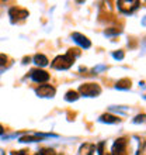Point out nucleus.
<instances>
[{"instance_id": "obj_7", "label": "nucleus", "mask_w": 146, "mask_h": 155, "mask_svg": "<svg viewBox=\"0 0 146 155\" xmlns=\"http://www.w3.org/2000/svg\"><path fill=\"white\" fill-rule=\"evenodd\" d=\"M30 76L34 82H38V83H42V82H46L49 79V74L46 71L42 69H33L30 72Z\"/></svg>"}, {"instance_id": "obj_2", "label": "nucleus", "mask_w": 146, "mask_h": 155, "mask_svg": "<svg viewBox=\"0 0 146 155\" xmlns=\"http://www.w3.org/2000/svg\"><path fill=\"white\" fill-rule=\"evenodd\" d=\"M141 6V2L138 0H119L117 2L118 10L124 14H132L134 12H136Z\"/></svg>"}, {"instance_id": "obj_12", "label": "nucleus", "mask_w": 146, "mask_h": 155, "mask_svg": "<svg viewBox=\"0 0 146 155\" xmlns=\"http://www.w3.org/2000/svg\"><path fill=\"white\" fill-rule=\"evenodd\" d=\"M131 85H132V82H131L129 78H124V79H121V81L117 82L115 87H117V89L126 90V89H131Z\"/></svg>"}, {"instance_id": "obj_9", "label": "nucleus", "mask_w": 146, "mask_h": 155, "mask_svg": "<svg viewBox=\"0 0 146 155\" xmlns=\"http://www.w3.org/2000/svg\"><path fill=\"white\" fill-rule=\"evenodd\" d=\"M72 38H73V41L76 42V44H79L81 47V48H90L91 47V42H90V40L86 35H83V34H80V33H73L72 34Z\"/></svg>"}, {"instance_id": "obj_3", "label": "nucleus", "mask_w": 146, "mask_h": 155, "mask_svg": "<svg viewBox=\"0 0 146 155\" xmlns=\"http://www.w3.org/2000/svg\"><path fill=\"white\" fill-rule=\"evenodd\" d=\"M79 93L86 97H96L101 93V87L98 83H83L79 87Z\"/></svg>"}, {"instance_id": "obj_17", "label": "nucleus", "mask_w": 146, "mask_h": 155, "mask_svg": "<svg viewBox=\"0 0 146 155\" xmlns=\"http://www.w3.org/2000/svg\"><path fill=\"white\" fill-rule=\"evenodd\" d=\"M122 30L121 28H111V30H106V35H117V34H119Z\"/></svg>"}, {"instance_id": "obj_10", "label": "nucleus", "mask_w": 146, "mask_h": 155, "mask_svg": "<svg viewBox=\"0 0 146 155\" xmlns=\"http://www.w3.org/2000/svg\"><path fill=\"white\" fill-rule=\"evenodd\" d=\"M96 152V145L94 144H83L79 150V154L77 155H94Z\"/></svg>"}, {"instance_id": "obj_23", "label": "nucleus", "mask_w": 146, "mask_h": 155, "mask_svg": "<svg viewBox=\"0 0 146 155\" xmlns=\"http://www.w3.org/2000/svg\"><path fill=\"white\" fill-rule=\"evenodd\" d=\"M3 133H4V128H3V126H2V124H0V135L3 134Z\"/></svg>"}, {"instance_id": "obj_5", "label": "nucleus", "mask_w": 146, "mask_h": 155, "mask_svg": "<svg viewBox=\"0 0 146 155\" xmlns=\"http://www.w3.org/2000/svg\"><path fill=\"white\" fill-rule=\"evenodd\" d=\"M28 14H30L28 10L20 8V7H11L10 10H8V17H10V21H11L13 24L25 20V18L28 17Z\"/></svg>"}, {"instance_id": "obj_19", "label": "nucleus", "mask_w": 146, "mask_h": 155, "mask_svg": "<svg viewBox=\"0 0 146 155\" xmlns=\"http://www.w3.org/2000/svg\"><path fill=\"white\" fill-rule=\"evenodd\" d=\"M145 121H146V114H138L134 118V123H136V124L138 123H145Z\"/></svg>"}, {"instance_id": "obj_6", "label": "nucleus", "mask_w": 146, "mask_h": 155, "mask_svg": "<svg viewBox=\"0 0 146 155\" xmlns=\"http://www.w3.org/2000/svg\"><path fill=\"white\" fill-rule=\"evenodd\" d=\"M35 93L38 94L40 97H53L55 93H56V90L51 85H41L40 87L35 89Z\"/></svg>"}, {"instance_id": "obj_13", "label": "nucleus", "mask_w": 146, "mask_h": 155, "mask_svg": "<svg viewBox=\"0 0 146 155\" xmlns=\"http://www.w3.org/2000/svg\"><path fill=\"white\" fill-rule=\"evenodd\" d=\"M34 62H35L36 65L40 66H46L48 65V58L45 57V55H42V54H36L35 57H34Z\"/></svg>"}, {"instance_id": "obj_4", "label": "nucleus", "mask_w": 146, "mask_h": 155, "mask_svg": "<svg viewBox=\"0 0 146 155\" xmlns=\"http://www.w3.org/2000/svg\"><path fill=\"white\" fill-rule=\"evenodd\" d=\"M108 155H128V140L124 137L115 140Z\"/></svg>"}, {"instance_id": "obj_20", "label": "nucleus", "mask_w": 146, "mask_h": 155, "mask_svg": "<svg viewBox=\"0 0 146 155\" xmlns=\"http://www.w3.org/2000/svg\"><path fill=\"white\" fill-rule=\"evenodd\" d=\"M7 62H8V57H7V55H4V54H0V66L7 65Z\"/></svg>"}, {"instance_id": "obj_11", "label": "nucleus", "mask_w": 146, "mask_h": 155, "mask_svg": "<svg viewBox=\"0 0 146 155\" xmlns=\"http://www.w3.org/2000/svg\"><path fill=\"white\" fill-rule=\"evenodd\" d=\"M100 121L107 123V124H115V123L121 121V118L117 117V116H114V114H110V113H106V114L100 116Z\"/></svg>"}, {"instance_id": "obj_8", "label": "nucleus", "mask_w": 146, "mask_h": 155, "mask_svg": "<svg viewBox=\"0 0 146 155\" xmlns=\"http://www.w3.org/2000/svg\"><path fill=\"white\" fill-rule=\"evenodd\" d=\"M46 137H55L53 134H40V133H34V134H27L24 137L20 138V143H36V141H41L42 138H46Z\"/></svg>"}, {"instance_id": "obj_14", "label": "nucleus", "mask_w": 146, "mask_h": 155, "mask_svg": "<svg viewBox=\"0 0 146 155\" xmlns=\"http://www.w3.org/2000/svg\"><path fill=\"white\" fill-rule=\"evenodd\" d=\"M79 97H80V96H79V92H76V90H69V92H66V94H65L66 102H76Z\"/></svg>"}, {"instance_id": "obj_21", "label": "nucleus", "mask_w": 146, "mask_h": 155, "mask_svg": "<svg viewBox=\"0 0 146 155\" xmlns=\"http://www.w3.org/2000/svg\"><path fill=\"white\" fill-rule=\"evenodd\" d=\"M10 155H30V151H27V150H21V151H13Z\"/></svg>"}, {"instance_id": "obj_22", "label": "nucleus", "mask_w": 146, "mask_h": 155, "mask_svg": "<svg viewBox=\"0 0 146 155\" xmlns=\"http://www.w3.org/2000/svg\"><path fill=\"white\" fill-rule=\"evenodd\" d=\"M106 69V66H97V68H94V72H98V71H104Z\"/></svg>"}, {"instance_id": "obj_26", "label": "nucleus", "mask_w": 146, "mask_h": 155, "mask_svg": "<svg viewBox=\"0 0 146 155\" xmlns=\"http://www.w3.org/2000/svg\"><path fill=\"white\" fill-rule=\"evenodd\" d=\"M145 99H146V94H145Z\"/></svg>"}, {"instance_id": "obj_25", "label": "nucleus", "mask_w": 146, "mask_h": 155, "mask_svg": "<svg viewBox=\"0 0 146 155\" xmlns=\"http://www.w3.org/2000/svg\"><path fill=\"white\" fill-rule=\"evenodd\" d=\"M0 155H6V154H4V151H3V150H0Z\"/></svg>"}, {"instance_id": "obj_24", "label": "nucleus", "mask_w": 146, "mask_h": 155, "mask_svg": "<svg viewBox=\"0 0 146 155\" xmlns=\"http://www.w3.org/2000/svg\"><path fill=\"white\" fill-rule=\"evenodd\" d=\"M142 24H143V25H145V27H146V17H143V20H142Z\"/></svg>"}, {"instance_id": "obj_1", "label": "nucleus", "mask_w": 146, "mask_h": 155, "mask_svg": "<svg viewBox=\"0 0 146 155\" xmlns=\"http://www.w3.org/2000/svg\"><path fill=\"white\" fill-rule=\"evenodd\" d=\"M77 55H79V49L72 48V49H69L65 55H59V57L55 58L52 61V64H51V66L55 68V69H59V71L69 69L70 66L73 65V62H75Z\"/></svg>"}, {"instance_id": "obj_15", "label": "nucleus", "mask_w": 146, "mask_h": 155, "mask_svg": "<svg viewBox=\"0 0 146 155\" xmlns=\"http://www.w3.org/2000/svg\"><path fill=\"white\" fill-rule=\"evenodd\" d=\"M35 155H62V154H58L52 148H42V150H40Z\"/></svg>"}, {"instance_id": "obj_18", "label": "nucleus", "mask_w": 146, "mask_h": 155, "mask_svg": "<svg viewBox=\"0 0 146 155\" xmlns=\"http://www.w3.org/2000/svg\"><path fill=\"white\" fill-rule=\"evenodd\" d=\"M113 57L115 58V59H124V57H125V54H124V51H121V49H118V51L113 52Z\"/></svg>"}, {"instance_id": "obj_16", "label": "nucleus", "mask_w": 146, "mask_h": 155, "mask_svg": "<svg viewBox=\"0 0 146 155\" xmlns=\"http://www.w3.org/2000/svg\"><path fill=\"white\" fill-rule=\"evenodd\" d=\"M104 147H106V143H104V141H100V143L96 145V151H97V155H108L106 151H104Z\"/></svg>"}]
</instances>
